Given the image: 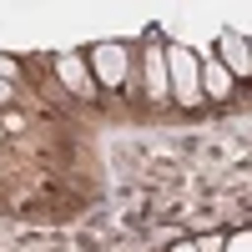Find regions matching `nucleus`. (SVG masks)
Returning a JSON list of instances; mask_svg holds the SVG:
<instances>
[{
    "mask_svg": "<svg viewBox=\"0 0 252 252\" xmlns=\"http://www.w3.org/2000/svg\"><path fill=\"white\" fill-rule=\"evenodd\" d=\"M86 66H91V76H96L101 91H121V86H131L136 51H126L121 40H101V46L86 51Z\"/></svg>",
    "mask_w": 252,
    "mask_h": 252,
    "instance_id": "f257e3e1",
    "label": "nucleus"
},
{
    "mask_svg": "<svg viewBox=\"0 0 252 252\" xmlns=\"http://www.w3.org/2000/svg\"><path fill=\"white\" fill-rule=\"evenodd\" d=\"M166 81H172V101L182 111L202 106V56L187 46H166Z\"/></svg>",
    "mask_w": 252,
    "mask_h": 252,
    "instance_id": "f03ea898",
    "label": "nucleus"
},
{
    "mask_svg": "<svg viewBox=\"0 0 252 252\" xmlns=\"http://www.w3.org/2000/svg\"><path fill=\"white\" fill-rule=\"evenodd\" d=\"M141 86L146 101L166 106L172 101V81H166V51H161V31H146V51H141Z\"/></svg>",
    "mask_w": 252,
    "mask_h": 252,
    "instance_id": "7ed1b4c3",
    "label": "nucleus"
},
{
    "mask_svg": "<svg viewBox=\"0 0 252 252\" xmlns=\"http://www.w3.org/2000/svg\"><path fill=\"white\" fill-rule=\"evenodd\" d=\"M51 71H56V81H61L71 96L96 101L101 86H96V76H91V66H86V56H76V51H71V56H56V66H51Z\"/></svg>",
    "mask_w": 252,
    "mask_h": 252,
    "instance_id": "20e7f679",
    "label": "nucleus"
},
{
    "mask_svg": "<svg viewBox=\"0 0 252 252\" xmlns=\"http://www.w3.org/2000/svg\"><path fill=\"white\" fill-rule=\"evenodd\" d=\"M227 71H232V81H252V46L242 31H222L217 35V51H212Z\"/></svg>",
    "mask_w": 252,
    "mask_h": 252,
    "instance_id": "39448f33",
    "label": "nucleus"
},
{
    "mask_svg": "<svg viewBox=\"0 0 252 252\" xmlns=\"http://www.w3.org/2000/svg\"><path fill=\"white\" fill-rule=\"evenodd\" d=\"M232 91H237L232 71H227L217 56H202V96L207 101H232Z\"/></svg>",
    "mask_w": 252,
    "mask_h": 252,
    "instance_id": "423d86ee",
    "label": "nucleus"
},
{
    "mask_svg": "<svg viewBox=\"0 0 252 252\" xmlns=\"http://www.w3.org/2000/svg\"><path fill=\"white\" fill-rule=\"evenodd\" d=\"M0 126H5V136H26V126H31V121H26V111H15V106H10V111H0Z\"/></svg>",
    "mask_w": 252,
    "mask_h": 252,
    "instance_id": "0eeeda50",
    "label": "nucleus"
},
{
    "mask_svg": "<svg viewBox=\"0 0 252 252\" xmlns=\"http://www.w3.org/2000/svg\"><path fill=\"white\" fill-rule=\"evenodd\" d=\"M197 252H227V232H207V237H192Z\"/></svg>",
    "mask_w": 252,
    "mask_h": 252,
    "instance_id": "6e6552de",
    "label": "nucleus"
},
{
    "mask_svg": "<svg viewBox=\"0 0 252 252\" xmlns=\"http://www.w3.org/2000/svg\"><path fill=\"white\" fill-rule=\"evenodd\" d=\"M227 252H252V232H227Z\"/></svg>",
    "mask_w": 252,
    "mask_h": 252,
    "instance_id": "1a4fd4ad",
    "label": "nucleus"
},
{
    "mask_svg": "<svg viewBox=\"0 0 252 252\" xmlns=\"http://www.w3.org/2000/svg\"><path fill=\"white\" fill-rule=\"evenodd\" d=\"M0 76L15 86V81H20V61H15V56H0Z\"/></svg>",
    "mask_w": 252,
    "mask_h": 252,
    "instance_id": "9d476101",
    "label": "nucleus"
},
{
    "mask_svg": "<svg viewBox=\"0 0 252 252\" xmlns=\"http://www.w3.org/2000/svg\"><path fill=\"white\" fill-rule=\"evenodd\" d=\"M10 106H15V86L0 76V111H10Z\"/></svg>",
    "mask_w": 252,
    "mask_h": 252,
    "instance_id": "9b49d317",
    "label": "nucleus"
},
{
    "mask_svg": "<svg viewBox=\"0 0 252 252\" xmlns=\"http://www.w3.org/2000/svg\"><path fill=\"white\" fill-rule=\"evenodd\" d=\"M166 252H197V242H172Z\"/></svg>",
    "mask_w": 252,
    "mask_h": 252,
    "instance_id": "f8f14e48",
    "label": "nucleus"
},
{
    "mask_svg": "<svg viewBox=\"0 0 252 252\" xmlns=\"http://www.w3.org/2000/svg\"><path fill=\"white\" fill-rule=\"evenodd\" d=\"M0 141H5V126H0Z\"/></svg>",
    "mask_w": 252,
    "mask_h": 252,
    "instance_id": "ddd939ff",
    "label": "nucleus"
}]
</instances>
